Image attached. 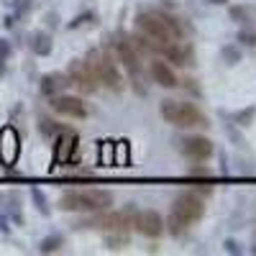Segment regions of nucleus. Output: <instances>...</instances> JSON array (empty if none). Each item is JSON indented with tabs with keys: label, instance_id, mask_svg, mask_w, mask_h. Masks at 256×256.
<instances>
[{
	"label": "nucleus",
	"instance_id": "nucleus-21",
	"mask_svg": "<svg viewBox=\"0 0 256 256\" xmlns=\"http://www.w3.org/2000/svg\"><path fill=\"white\" fill-rule=\"evenodd\" d=\"M223 54H226V56L230 59V64H233V62H238V59H241V54H238V49H233V46H228V49H226Z\"/></svg>",
	"mask_w": 256,
	"mask_h": 256
},
{
	"label": "nucleus",
	"instance_id": "nucleus-17",
	"mask_svg": "<svg viewBox=\"0 0 256 256\" xmlns=\"http://www.w3.org/2000/svg\"><path fill=\"white\" fill-rule=\"evenodd\" d=\"M254 118H256V108H254V105H251V108H246V110H238L236 113V123L238 126H251Z\"/></svg>",
	"mask_w": 256,
	"mask_h": 256
},
{
	"label": "nucleus",
	"instance_id": "nucleus-12",
	"mask_svg": "<svg viewBox=\"0 0 256 256\" xmlns=\"http://www.w3.org/2000/svg\"><path fill=\"white\" fill-rule=\"evenodd\" d=\"M67 84H70V77H67V74H62V72H49V74L41 77L38 90H41V95L54 98V95H59L64 88H67Z\"/></svg>",
	"mask_w": 256,
	"mask_h": 256
},
{
	"label": "nucleus",
	"instance_id": "nucleus-15",
	"mask_svg": "<svg viewBox=\"0 0 256 256\" xmlns=\"http://www.w3.org/2000/svg\"><path fill=\"white\" fill-rule=\"evenodd\" d=\"M31 49H34V54H38V56L52 54V36L44 34V31H36V34L31 36Z\"/></svg>",
	"mask_w": 256,
	"mask_h": 256
},
{
	"label": "nucleus",
	"instance_id": "nucleus-14",
	"mask_svg": "<svg viewBox=\"0 0 256 256\" xmlns=\"http://www.w3.org/2000/svg\"><path fill=\"white\" fill-rule=\"evenodd\" d=\"M77 152V136L74 134H64L56 144V164L59 162H67L72 154Z\"/></svg>",
	"mask_w": 256,
	"mask_h": 256
},
{
	"label": "nucleus",
	"instance_id": "nucleus-10",
	"mask_svg": "<svg viewBox=\"0 0 256 256\" xmlns=\"http://www.w3.org/2000/svg\"><path fill=\"white\" fill-rule=\"evenodd\" d=\"M18 156H20V138L10 126H6L0 131V162L6 166H13L18 162Z\"/></svg>",
	"mask_w": 256,
	"mask_h": 256
},
{
	"label": "nucleus",
	"instance_id": "nucleus-23",
	"mask_svg": "<svg viewBox=\"0 0 256 256\" xmlns=\"http://www.w3.org/2000/svg\"><path fill=\"white\" fill-rule=\"evenodd\" d=\"M241 41H246V44L256 46V34H241Z\"/></svg>",
	"mask_w": 256,
	"mask_h": 256
},
{
	"label": "nucleus",
	"instance_id": "nucleus-11",
	"mask_svg": "<svg viewBox=\"0 0 256 256\" xmlns=\"http://www.w3.org/2000/svg\"><path fill=\"white\" fill-rule=\"evenodd\" d=\"M180 148H182V154H187L190 159H195V162H205V159L212 156V152H216L212 141L205 138V136H190V138L182 141Z\"/></svg>",
	"mask_w": 256,
	"mask_h": 256
},
{
	"label": "nucleus",
	"instance_id": "nucleus-9",
	"mask_svg": "<svg viewBox=\"0 0 256 256\" xmlns=\"http://www.w3.org/2000/svg\"><path fill=\"white\" fill-rule=\"evenodd\" d=\"M49 105H52V110L59 113V116L77 118V120L88 118V105H84L80 98H74V95H54Z\"/></svg>",
	"mask_w": 256,
	"mask_h": 256
},
{
	"label": "nucleus",
	"instance_id": "nucleus-8",
	"mask_svg": "<svg viewBox=\"0 0 256 256\" xmlns=\"http://www.w3.org/2000/svg\"><path fill=\"white\" fill-rule=\"evenodd\" d=\"M141 236L146 238H159L164 233V220L156 210H138L134 212V223H131Z\"/></svg>",
	"mask_w": 256,
	"mask_h": 256
},
{
	"label": "nucleus",
	"instance_id": "nucleus-22",
	"mask_svg": "<svg viewBox=\"0 0 256 256\" xmlns=\"http://www.w3.org/2000/svg\"><path fill=\"white\" fill-rule=\"evenodd\" d=\"M230 16H233V20H244L246 18V10L244 8H230Z\"/></svg>",
	"mask_w": 256,
	"mask_h": 256
},
{
	"label": "nucleus",
	"instance_id": "nucleus-20",
	"mask_svg": "<svg viewBox=\"0 0 256 256\" xmlns=\"http://www.w3.org/2000/svg\"><path fill=\"white\" fill-rule=\"evenodd\" d=\"M190 174H192V177H210V169H208V166H195Z\"/></svg>",
	"mask_w": 256,
	"mask_h": 256
},
{
	"label": "nucleus",
	"instance_id": "nucleus-4",
	"mask_svg": "<svg viewBox=\"0 0 256 256\" xmlns=\"http://www.w3.org/2000/svg\"><path fill=\"white\" fill-rule=\"evenodd\" d=\"M88 64H90V70H92L98 84H102V88H108V90H113V92H120V90H123V74H120V70L116 67V62L105 54V52L92 49V52L88 54Z\"/></svg>",
	"mask_w": 256,
	"mask_h": 256
},
{
	"label": "nucleus",
	"instance_id": "nucleus-2",
	"mask_svg": "<svg viewBox=\"0 0 256 256\" xmlns=\"http://www.w3.org/2000/svg\"><path fill=\"white\" fill-rule=\"evenodd\" d=\"M113 205L110 190H67L59 198V208L67 212H102Z\"/></svg>",
	"mask_w": 256,
	"mask_h": 256
},
{
	"label": "nucleus",
	"instance_id": "nucleus-13",
	"mask_svg": "<svg viewBox=\"0 0 256 256\" xmlns=\"http://www.w3.org/2000/svg\"><path fill=\"white\" fill-rule=\"evenodd\" d=\"M152 77H154V82H156V84H162V88H177V84H180V80H177L174 70L169 67L166 62H162V59L152 62Z\"/></svg>",
	"mask_w": 256,
	"mask_h": 256
},
{
	"label": "nucleus",
	"instance_id": "nucleus-7",
	"mask_svg": "<svg viewBox=\"0 0 256 256\" xmlns=\"http://www.w3.org/2000/svg\"><path fill=\"white\" fill-rule=\"evenodd\" d=\"M67 77H70V84H74V88L82 90L84 95L98 92V80H95V74H92V70H90L88 59H74V62H70Z\"/></svg>",
	"mask_w": 256,
	"mask_h": 256
},
{
	"label": "nucleus",
	"instance_id": "nucleus-3",
	"mask_svg": "<svg viewBox=\"0 0 256 256\" xmlns=\"http://www.w3.org/2000/svg\"><path fill=\"white\" fill-rule=\"evenodd\" d=\"M159 116L172 123V126H180V128H200V126H208V118L205 113L192 102H182V100H162L159 105Z\"/></svg>",
	"mask_w": 256,
	"mask_h": 256
},
{
	"label": "nucleus",
	"instance_id": "nucleus-18",
	"mask_svg": "<svg viewBox=\"0 0 256 256\" xmlns=\"http://www.w3.org/2000/svg\"><path fill=\"white\" fill-rule=\"evenodd\" d=\"M31 198H34V202H36V208L41 210V212H49V208H46V198H44V192L41 190H31Z\"/></svg>",
	"mask_w": 256,
	"mask_h": 256
},
{
	"label": "nucleus",
	"instance_id": "nucleus-19",
	"mask_svg": "<svg viewBox=\"0 0 256 256\" xmlns=\"http://www.w3.org/2000/svg\"><path fill=\"white\" fill-rule=\"evenodd\" d=\"M10 56V44L6 38H0V72H3V62Z\"/></svg>",
	"mask_w": 256,
	"mask_h": 256
},
{
	"label": "nucleus",
	"instance_id": "nucleus-1",
	"mask_svg": "<svg viewBox=\"0 0 256 256\" xmlns=\"http://www.w3.org/2000/svg\"><path fill=\"white\" fill-rule=\"evenodd\" d=\"M136 31L144 36L148 49H152V52H162V54L172 46L174 41H180V36H182L177 20L164 16V13H156V10L138 13L136 16Z\"/></svg>",
	"mask_w": 256,
	"mask_h": 256
},
{
	"label": "nucleus",
	"instance_id": "nucleus-16",
	"mask_svg": "<svg viewBox=\"0 0 256 256\" xmlns=\"http://www.w3.org/2000/svg\"><path fill=\"white\" fill-rule=\"evenodd\" d=\"M62 246H64V236L54 233V236H46L44 241L38 244V251L41 254H54V251H62Z\"/></svg>",
	"mask_w": 256,
	"mask_h": 256
},
{
	"label": "nucleus",
	"instance_id": "nucleus-5",
	"mask_svg": "<svg viewBox=\"0 0 256 256\" xmlns=\"http://www.w3.org/2000/svg\"><path fill=\"white\" fill-rule=\"evenodd\" d=\"M172 212L180 216L184 223H198L202 216H205V198L200 190H190V192H182V195L172 202Z\"/></svg>",
	"mask_w": 256,
	"mask_h": 256
},
{
	"label": "nucleus",
	"instance_id": "nucleus-6",
	"mask_svg": "<svg viewBox=\"0 0 256 256\" xmlns=\"http://www.w3.org/2000/svg\"><path fill=\"white\" fill-rule=\"evenodd\" d=\"M116 54H118V59L123 62L126 72L131 74V80H134V84H136V92H138V95L146 92V90L141 88V56H138V52L134 49V44H131V41H126V38H118V41H116Z\"/></svg>",
	"mask_w": 256,
	"mask_h": 256
}]
</instances>
